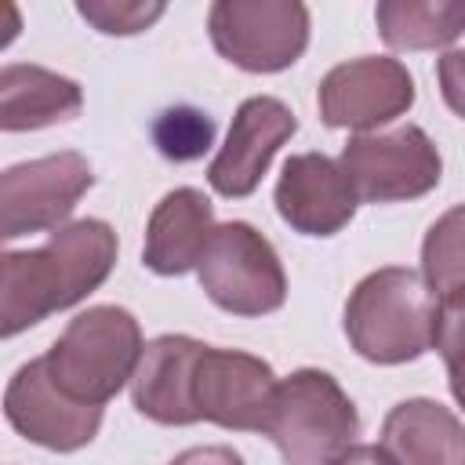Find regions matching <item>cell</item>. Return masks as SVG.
Returning <instances> with one entry per match:
<instances>
[{
	"mask_svg": "<svg viewBox=\"0 0 465 465\" xmlns=\"http://www.w3.org/2000/svg\"><path fill=\"white\" fill-rule=\"evenodd\" d=\"M432 349L443 356L450 392H454L458 407L465 411V287L450 291V294H440Z\"/></svg>",
	"mask_w": 465,
	"mask_h": 465,
	"instance_id": "21",
	"label": "cell"
},
{
	"mask_svg": "<svg viewBox=\"0 0 465 465\" xmlns=\"http://www.w3.org/2000/svg\"><path fill=\"white\" fill-rule=\"evenodd\" d=\"M84 109V91L76 80L15 62L0 69V127L4 131H40L51 124H69Z\"/></svg>",
	"mask_w": 465,
	"mask_h": 465,
	"instance_id": "17",
	"label": "cell"
},
{
	"mask_svg": "<svg viewBox=\"0 0 465 465\" xmlns=\"http://www.w3.org/2000/svg\"><path fill=\"white\" fill-rule=\"evenodd\" d=\"M436 76H440V94L450 105V113L465 120V47L447 51L436 65Z\"/></svg>",
	"mask_w": 465,
	"mask_h": 465,
	"instance_id": "23",
	"label": "cell"
},
{
	"mask_svg": "<svg viewBox=\"0 0 465 465\" xmlns=\"http://www.w3.org/2000/svg\"><path fill=\"white\" fill-rule=\"evenodd\" d=\"M171 465H243V458L232 447L211 443V447H189V450H182Z\"/></svg>",
	"mask_w": 465,
	"mask_h": 465,
	"instance_id": "24",
	"label": "cell"
},
{
	"mask_svg": "<svg viewBox=\"0 0 465 465\" xmlns=\"http://www.w3.org/2000/svg\"><path fill=\"white\" fill-rule=\"evenodd\" d=\"M214 51L243 73H280L309 47V7L298 0H218L207 11Z\"/></svg>",
	"mask_w": 465,
	"mask_h": 465,
	"instance_id": "6",
	"label": "cell"
},
{
	"mask_svg": "<svg viewBox=\"0 0 465 465\" xmlns=\"http://www.w3.org/2000/svg\"><path fill=\"white\" fill-rule=\"evenodd\" d=\"M421 276L436 294L465 287V203L443 211L421 240Z\"/></svg>",
	"mask_w": 465,
	"mask_h": 465,
	"instance_id": "19",
	"label": "cell"
},
{
	"mask_svg": "<svg viewBox=\"0 0 465 465\" xmlns=\"http://www.w3.org/2000/svg\"><path fill=\"white\" fill-rule=\"evenodd\" d=\"M153 142L163 160H174V163L200 160L214 145V120L193 105L163 109L153 120Z\"/></svg>",
	"mask_w": 465,
	"mask_h": 465,
	"instance_id": "20",
	"label": "cell"
},
{
	"mask_svg": "<svg viewBox=\"0 0 465 465\" xmlns=\"http://www.w3.org/2000/svg\"><path fill=\"white\" fill-rule=\"evenodd\" d=\"M214 203L200 189H171L149 214L142 262L156 276H182L200 269V258L214 236Z\"/></svg>",
	"mask_w": 465,
	"mask_h": 465,
	"instance_id": "15",
	"label": "cell"
},
{
	"mask_svg": "<svg viewBox=\"0 0 465 465\" xmlns=\"http://www.w3.org/2000/svg\"><path fill=\"white\" fill-rule=\"evenodd\" d=\"M116 232L102 218H76L47 236L44 247L0 258V334L47 320L98 291L116 265Z\"/></svg>",
	"mask_w": 465,
	"mask_h": 465,
	"instance_id": "1",
	"label": "cell"
},
{
	"mask_svg": "<svg viewBox=\"0 0 465 465\" xmlns=\"http://www.w3.org/2000/svg\"><path fill=\"white\" fill-rule=\"evenodd\" d=\"M436 312L440 294L418 269H374L345 302V338L371 363H411L432 349Z\"/></svg>",
	"mask_w": 465,
	"mask_h": 465,
	"instance_id": "2",
	"label": "cell"
},
{
	"mask_svg": "<svg viewBox=\"0 0 465 465\" xmlns=\"http://www.w3.org/2000/svg\"><path fill=\"white\" fill-rule=\"evenodd\" d=\"M207 345L189 334H160L145 341L138 371L131 378L134 411L156 425H193L200 421L193 400V374L196 360Z\"/></svg>",
	"mask_w": 465,
	"mask_h": 465,
	"instance_id": "14",
	"label": "cell"
},
{
	"mask_svg": "<svg viewBox=\"0 0 465 465\" xmlns=\"http://www.w3.org/2000/svg\"><path fill=\"white\" fill-rule=\"evenodd\" d=\"M196 276L203 294L232 316H265L287 302L280 254L247 222H225L214 229Z\"/></svg>",
	"mask_w": 465,
	"mask_h": 465,
	"instance_id": "5",
	"label": "cell"
},
{
	"mask_svg": "<svg viewBox=\"0 0 465 465\" xmlns=\"http://www.w3.org/2000/svg\"><path fill=\"white\" fill-rule=\"evenodd\" d=\"M272 396L276 374L262 356L214 345L200 352L193 374V400L200 421H214L232 432H265Z\"/></svg>",
	"mask_w": 465,
	"mask_h": 465,
	"instance_id": "11",
	"label": "cell"
},
{
	"mask_svg": "<svg viewBox=\"0 0 465 465\" xmlns=\"http://www.w3.org/2000/svg\"><path fill=\"white\" fill-rule=\"evenodd\" d=\"M360 414L338 378L302 367L276 381L265 436L287 465H334L356 440Z\"/></svg>",
	"mask_w": 465,
	"mask_h": 465,
	"instance_id": "4",
	"label": "cell"
},
{
	"mask_svg": "<svg viewBox=\"0 0 465 465\" xmlns=\"http://www.w3.org/2000/svg\"><path fill=\"white\" fill-rule=\"evenodd\" d=\"M338 163L349 174L356 200L363 203L418 200L432 193L443 174L436 142L414 124H403L392 131L352 134Z\"/></svg>",
	"mask_w": 465,
	"mask_h": 465,
	"instance_id": "7",
	"label": "cell"
},
{
	"mask_svg": "<svg viewBox=\"0 0 465 465\" xmlns=\"http://www.w3.org/2000/svg\"><path fill=\"white\" fill-rule=\"evenodd\" d=\"M76 11L105 36H134V33L149 29L167 7L142 4V0H84V4H76Z\"/></svg>",
	"mask_w": 465,
	"mask_h": 465,
	"instance_id": "22",
	"label": "cell"
},
{
	"mask_svg": "<svg viewBox=\"0 0 465 465\" xmlns=\"http://www.w3.org/2000/svg\"><path fill=\"white\" fill-rule=\"evenodd\" d=\"M142 352V327L127 309L91 305L65 323L44 360L65 396L105 407L134 378Z\"/></svg>",
	"mask_w": 465,
	"mask_h": 465,
	"instance_id": "3",
	"label": "cell"
},
{
	"mask_svg": "<svg viewBox=\"0 0 465 465\" xmlns=\"http://www.w3.org/2000/svg\"><path fill=\"white\" fill-rule=\"evenodd\" d=\"M356 189L338 160L323 153H298L283 163L276 182V211L302 236H334L356 214Z\"/></svg>",
	"mask_w": 465,
	"mask_h": 465,
	"instance_id": "13",
	"label": "cell"
},
{
	"mask_svg": "<svg viewBox=\"0 0 465 465\" xmlns=\"http://www.w3.org/2000/svg\"><path fill=\"white\" fill-rule=\"evenodd\" d=\"M294 131H298V120L280 98H272V94L247 98L229 124L225 145L218 149V156L207 167L211 189L229 200L251 196L258 189L262 174L269 171L272 156Z\"/></svg>",
	"mask_w": 465,
	"mask_h": 465,
	"instance_id": "12",
	"label": "cell"
},
{
	"mask_svg": "<svg viewBox=\"0 0 465 465\" xmlns=\"http://www.w3.org/2000/svg\"><path fill=\"white\" fill-rule=\"evenodd\" d=\"M4 414L18 436L58 454L87 447L102 429V407L65 396L54 385L44 356L15 371L4 392Z\"/></svg>",
	"mask_w": 465,
	"mask_h": 465,
	"instance_id": "10",
	"label": "cell"
},
{
	"mask_svg": "<svg viewBox=\"0 0 465 465\" xmlns=\"http://www.w3.org/2000/svg\"><path fill=\"white\" fill-rule=\"evenodd\" d=\"M334 465H392V458L378 443H352Z\"/></svg>",
	"mask_w": 465,
	"mask_h": 465,
	"instance_id": "25",
	"label": "cell"
},
{
	"mask_svg": "<svg viewBox=\"0 0 465 465\" xmlns=\"http://www.w3.org/2000/svg\"><path fill=\"white\" fill-rule=\"evenodd\" d=\"M91 185L94 171L87 156L69 149L7 167L0 174V236L18 240L69 225L65 218Z\"/></svg>",
	"mask_w": 465,
	"mask_h": 465,
	"instance_id": "8",
	"label": "cell"
},
{
	"mask_svg": "<svg viewBox=\"0 0 465 465\" xmlns=\"http://www.w3.org/2000/svg\"><path fill=\"white\" fill-rule=\"evenodd\" d=\"M381 40L392 51H436L465 33V4L458 0H381L374 7Z\"/></svg>",
	"mask_w": 465,
	"mask_h": 465,
	"instance_id": "18",
	"label": "cell"
},
{
	"mask_svg": "<svg viewBox=\"0 0 465 465\" xmlns=\"http://www.w3.org/2000/svg\"><path fill=\"white\" fill-rule=\"evenodd\" d=\"M378 447L392 465H465V425L440 400H403L385 414Z\"/></svg>",
	"mask_w": 465,
	"mask_h": 465,
	"instance_id": "16",
	"label": "cell"
},
{
	"mask_svg": "<svg viewBox=\"0 0 465 465\" xmlns=\"http://www.w3.org/2000/svg\"><path fill=\"white\" fill-rule=\"evenodd\" d=\"M316 105L327 127L371 134L414 105V76L400 58L389 54L349 58L320 80Z\"/></svg>",
	"mask_w": 465,
	"mask_h": 465,
	"instance_id": "9",
	"label": "cell"
}]
</instances>
